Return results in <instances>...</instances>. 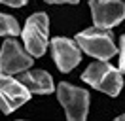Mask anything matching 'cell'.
<instances>
[{"label": "cell", "mask_w": 125, "mask_h": 121, "mask_svg": "<svg viewBox=\"0 0 125 121\" xmlns=\"http://www.w3.org/2000/svg\"><path fill=\"white\" fill-rule=\"evenodd\" d=\"M82 80L89 83L93 89H99L110 97H117L121 87H123L121 68H114L112 64L101 59L85 68V72L82 74Z\"/></svg>", "instance_id": "cell-1"}, {"label": "cell", "mask_w": 125, "mask_h": 121, "mask_svg": "<svg viewBox=\"0 0 125 121\" xmlns=\"http://www.w3.org/2000/svg\"><path fill=\"white\" fill-rule=\"evenodd\" d=\"M76 42L87 55L101 60H108L117 53V47L114 44V36H112L110 29L95 27V29L82 30L76 36Z\"/></svg>", "instance_id": "cell-2"}, {"label": "cell", "mask_w": 125, "mask_h": 121, "mask_svg": "<svg viewBox=\"0 0 125 121\" xmlns=\"http://www.w3.org/2000/svg\"><path fill=\"white\" fill-rule=\"evenodd\" d=\"M47 34H49V19L44 11H38L27 19L25 29L21 30V36H23L27 51L32 57H42L46 53Z\"/></svg>", "instance_id": "cell-3"}, {"label": "cell", "mask_w": 125, "mask_h": 121, "mask_svg": "<svg viewBox=\"0 0 125 121\" xmlns=\"http://www.w3.org/2000/svg\"><path fill=\"white\" fill-rule=\"evenodd\" d=\"M57 98L64 108V113L70 121H83L89 112V93L85 89L74 87L62 81L57 87Z\"/></svg>", "instance_id": "cell-4"}, {"label": "cell", "mask_w": 125, "mask_h": 121, "mask_svg": "<svg viewBox=\"0 0 125 121\" xmlns=\"http://www.w3.org/2000/svg\"><path fill=\"white\" fill-rule=\"evenodd\" d=\"M31 91L19 78H11V74L0 72V110L2 113H11L13 110L21 108L29 102Z\"/></svg>", "instance_id": "cell-5"}, {"label": "cell", "mask_w": 125, "mask_h": 121, "mask_svg": "<svg viewBox=\"0 0 125 121\" xmlns=\"http://www.w3.org/2000/svg\"><path fill=\"white\" fill-rule=\"evenodd\" d=\"M32 66V55L27 51V47L19 44L13 36L2 44L0 49V72L4 74H21Z\"/></svg>", "instance_id": "cell-6"}, {"label": "cell", "mask_w": 125, "mask_h": 121, "mask_svg": "<svg viewBox=\"0 0 125 121\" xmlns=\"http://www.w3.org/2000/svg\"><path fill=\"white\" fill-rule=\"evenodd\" d=\"M95 27L112 29L125 19V0H89Z\"/></svg>", "instance_id": "cell-7"}, {"label": "cell", "mask_w": 125, "mask_h": 121, "mask_svg": "<svg viewBox=\"0 0 125 121\" xmlns=\"http://www.w3.org/2000/svg\"><path fill=\"white\" fill-rule=\"evenodd\" d=\"M51 55H53V60L57 68L61 72H72L74 68L80 64L82 60V47H80L78 42H74L70 38H61L57 36L51 40Z\"/></svg>", "instance_id": "cell-8"}, {"label": "cell", "mask_w": 125, "mask_h": 121, "mask_svg": "<svg viewBox=\"0 0 125 121\" xmlns=\"http://www.w3.org/2000/svg\"><path fill=\"white\" fill-rule=\"evenodd\" d=\"M19 80L29 87L31 93H36V95H49L55 91L53 78L46 70H31L29 68L19 74Z\"/></svg>", "instance_id": "cell-9"}, {"label": "cell", "mask_w": 125, "mask_h": 121, "mask_svg": "<svg viewBox=\"0 0 125 121\" xmlns=\"http://www.w3.org/2000/svg\"><path fill=\"white\" fill-rule=\"evenodd\" d=\"M21 29L15 17L8 13H0V36H19Z\"/></svg>", "instance_id": "cell-10"}, {"label": "cell", "mask_w": 125, "mask_h": 121, "mask_svg": "<svg viewBox=\"0 0 125 121\" xmlns=\"http://www.w3.org/2000/svg\"><path fill=\"white\" fill-rule=\"evenodd\" d=\"M119 68L121 72H125V34L119 40Z\"/></svg>", "instance_id": "cell-11"}, {"label": "cell", "mask_w": 125, "mask_h": 121, "mask_svg": "<svg viewBox=\"0 0 125 121\" xmlns=\"http://www.w3.org/2000/svg\"><path fill=\"white\" fill-rule=\"evenodd\" d=\"M2 4H6V6H11V8H21L27 4V0H0Z\"/></svg>", "instance_id": "cell-12"}, {"label": "cell", "mask_w": 125, "mask_h": 121, "mask_svg": "<svg viewBox=\"0 0 125 121\" xmlns=\"http://www.w3.org/2000/svg\"><path fill=\"white\" fill-rule=\"evenodd\" d=\"M47 4H78L80 0H46Z\"/></svg>", "instance_id": "cell-13"}, {"label": "cell", "mask_w": 125, "mask_h": 121, "mask_svg": "<svg viewBox=\"0 0 125 121\" xmlns=\"http://www.w3.org/2000/svg\"><path fill=\"white\" fill-rule=\"evenodd\" d=\"M125 119V113H123V115H117V121H123Z\"/></svg>", "instance_id": "cell-14"}]
</instances>
